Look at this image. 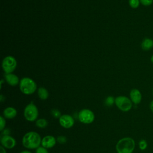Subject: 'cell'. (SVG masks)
I'll return each mask as SVG.
<instances>
[{
  "label": "cell",
  "mask_w": 153,
  "mask_h": 153,
  "mask_svg": "<svg viewBox=\"0 0 153 153\" xmlns=\"http://www.w3.org/2000/svg\"><path fill=\"white\" fill-rule=\"evenodd\" d=\"M40 135L35 131H29L25 134L22 138V145L29 149H36L41 145Z\"/></svg>",
  "instance_id": "obj_1"
},
{
  "label": "cell",
  "mask_w": 153,
  "mask_h": 153,
  "mask_svg": "<svg viewBox=\"0 0 153 153\" xmlns=\"http://www.w3.org/2000/svg\"><path fill=\"white\" fill-rule=\"evenodd\" d=\"M135 145V142L133 138L125 137L118 141L115 148L117 153H133Z\"/></svg>",
  "instance_id": "obj_2"
},
{
  "label": "cell",
  "mask_w": 153,
  "mask_h": 153,
  "mask_svg": "<svg viewBox=\"0 0 153 153\" xmlns=\"http://www.w3.org/2000/svg\"><path fill=\"white\" fill-rule=\"evenodd\" d=\"M19 87L20 91L26 95L33 94L37 88L36 82L32 79L28 77H24L21 79Z\"/></svg>",
  "instance_id": "obj_3"
},
{
  "label": "cell",
  "mask_w": 153,
  "mask_h": 153,
  "mask_svg": "<svg viewBox=\"0 0 153 153\" xmlns=\"http://www.w3.org/2000/svg\"><path fill=\"white\" fill-rule=\"evenodd\" d=\"M115 104L123 112H128L131 110L133 103L130 98L125 96H119L115 99Z\"/></svg>",
  "instance_id": "obj_4"
},
{
  "label": "cell",
  "mask_w": 153,
  "mask_h": 153,
  "mask_svg": "<svg viewBox=\"0 0 153 153\" xmlns=\"http://www.w3.org/2000/svg\"><path fill=\"white\" fill-rule=\"evenodd\" d=\"M25 119L30 122L35 121L37 120L38 117V109L36 106L32 102L29 103L26 106L23 112Z\"/></svg>",
  "instance_id": "obj_5"
},
{
  "label": "cell",
  "mask_w": 153,
  "mask_h": 153,
  "mask_svg": "<svg viewBox=\"0 0 153 153\" xmlns=\"http://www.w3.org/2000/svg\"><path fill=\"white\" fill-rule=\"evenodd\" d=\"M78 118L81 123L88 124L94 121L95 116L93 112L90 109H82L79 112L78 114Z\"/></svg>",
  "instance_id": "obj_6"
},
{
  "label": "cell",
  "mask_w": 153,
  "mask_h": 153,
  "mask_svg": "<svg viewBox=\"0 0 153 153\" xmlns=\"http://www.w3.org/2000/svg\"><path fill=\"white\" fill-rule=\"evenodd\" d=\"M17 66V62L16 59L11 56H8L5 57L2 63V67L5 74L12 73Z\"/></svg>",
  "instance_id": "obj_7"
},
{
  "label": "cell",
  "mask_w": 153,
  "mask_h": 153,
  "mask_svg": "<svg viewBox=\"0 0 153 153\" xmlns=\"http://www.w3.org/2000/svg\"><path fill=\"white\" fill-rule=\"evenodd\" d=\"M60 125L65 128H70L74 124V120L73 117L68 114L62 115L59 118Z\"/></svg>",
  "instance_id": "obj_8"
},
{
  "label": "cell",
  "mask_w": 153,
  "mask_h": 153,
  "mask_svg": "<svg viewBox=\"0 0 153 153\" xmlns=\"http://www.w3.org/2000/svg\"><path fill=\"white\" fill-rule=\"evenodd\" d=\"M1 146L7 149H12L16 145L15 139L10 135H4L1 139Z\"/></svg>",
  "instance_id": "obj_9"
},
{
  "label": "cell",
  "mask_w": 153,
  "mask_h": 153,
  "mask_svg": "<svg viewBox=\"0 0 153 153\" xmlns=\"http://www.w3.org/2000/svg\"><path fill=\"white\" fill-rule=\"evenodd\" d=\"M57 142L56 139L51 135L44 136L41 140V146L47 148H51L56 145Z\"/></svg>",
  "instance_id": "obj_10"
},
{
  "label": "cell",
  "mask_w": 153,
  "mask_h": 153,
  "mask_svg": "<svg viewBox=\"0 0 153 153\" xmlns=\"http://www.w3.org/2000/svg\"><path fill=\"white\" fill-rule=\"evenodd\" d=\"M129 95L130 100L134 105H138L141 102L142 96L139 90L137 88H133L130 91Z\"/></svg>",
  "instance_id": "obj_11"
},
{
  "label": "cell",
  "mask_w": 153,
  "mask_h": 153,
  "mask_svg": "<svg viewBox=\"0 0 153 153\" xmlns=\"http://www.w3.org/2000/svg\"><path fill=\"white\" fill-rule=\"evenodd\" d=\"M4 78L7 82L11 86H16L20 83L19 77L12 73L5 74L4 75Z\"/></svg>",
  "instance_id": "obj_12"
},
{
  "label": "cell",
  "mask_w": 153,
  "mask_h": 153,
  "mask_svg": "<svg viewBox=\"0 0 153 153\" xmlns=\"http://www.w3.org/2000/svg\"><path fill=\"white\" fill-rule=\"evenodd\" d=\"M140 47L143 51H149L153 48V39L150 38H145L141 42Z\"/></svg>",
  "instance_id": "obj_13"
},
{
  "label": "cell",
  "mask_w": 153,
  "mask_h": 153,
  "mask_svg": "<svg viewBox=\"0 0 153 153\" xmlns=\"http://www.w3.org/2000/svg\"><path fill=\"white\" fill-rule=\"evenodd\" d=\"M4 117L7 119H13L17 115V111L13 107H7L3 111Z\"/></svg>",
  "instance_id": "obj_14"
},
{
  "label": "cell",
  "mask_w": 153,
  "mask_h": 153,
  "mask_svg": "<svg viewBox=\"0 0 153 153\" xmlns=\"http://www.w3.org/2000/svg\"><path fill=\"white\" fill-rule=\"evenodd\" d=\"M38 97L41 100H46L48 97V91L44 87H39L38 90Z\"/></svg>",
  "instance_id": "obj_15"
},
{
  "label": "cell",
  "mask_w": 153,
  "mask_h": 153,
  "mask_svg": "<svg viewBox=\"0 0 153 153\" xmlns=\"http://www.w3.org/2000/svg\"><path fill=\"white\" fill-rule=\"evenodd\" d=\"M35 124H36V127L41 128H43L47 126L48 121L45 118H39V119H37L36 120Z\"/></svg>",
  "instance_id": "obj_16"
},
{
  "label": "cell",
  "mask_w": 153,
  "mask_h": 153,
  "mask_svg": "<svg viewBox=\"0 0 153 153\" xmlns=\"http://www.w3.org/2000/svg\"><path fill=\"white\" fill-rule=\"evenodd\" d=\"M138 145H139V148L140 150L142 151H144L145 150L147 147H148V143H147V141L145 140V139H141L139 140V143H138Z\"/></svg>",
  "instance_id": "obj_17"
},
{
  "label": "cell",
  "mask_w": 153,
  "mask_h": 153,
  "mask_svg": "<svg viewBox=\"0 0 153 153\" xmlns=\"http://www.w3.org/2000/svg\"><path fill=\"white\" fill-rule=\"evenodd\" d=\"M128 4L133 9L137 8L140 4V0H128Z\"/></svg>",
  "instance_id": "obj_18"
},
{
  "label": "cell",
  "mask_w": 153,
  "mask_h": 153,
  "mask_svg": "<svg viewBox=\"0 0 153 153\" xmlns=\"http://www.w3.org/2000/svg\"><path fill=\"white\" fill-rule=\"evenodd\" d=\"M115 103V99L112 96H108L105 100V104L107 106H111Z\"/></svg>",
  "instance_id": "obj_19"
},
{
  "label": "cell",
  "mask_w": 153,
  "mask_h": 153,
  "mask_svg": "<svg viewBox=\"0 0 153 153\" xmlns=\"http://www.w3.org/2000/svg\"><path fill=\"white\" fill-rule=\"evenodd\" d=\"M51 114L52 116H53L54 118H60L61 117V113L60 112L56 109H53L51 111Z\"/></svg>",
  "instance_id": "obj_20"
},
{
  "label": "cell",
  "mask_w": 153,
  "mask_h": 153,
  "mask_svg": "<svg viewBox=\"0 0 153 153\" xmlns=\"http://www.w3.org/2000/svg\"><path fill=\"white\" fill-rule=\"evenodd\" d=\"M140 2L142 5L148 7L153 4V0H140Z\"/></svg>",
  "instance_id": "obj_21"
},
{
  "label": "cell",
  "mask_w": 153,
  "mask_h": 153,
  "mask_svg": "<svg viewBox=\"0 0 153 153\" xmlns=\"http://www.w3.org/2000/svg\"><path fill=\"white\" fill-rule=\"evenodd\" d=\"M0 130L2 131V130H4L5 127V124H6V121L5 120V118L3 117L2 116L0 117Z\"/></svg>",
  "instance_id": "obj_22"
},
{
  "label": "cell",
  "mask_w": 153,
  "mask_h": 153,
  "mask_svg": "<svg viewBox=\"0 0 153 153\" xmlns=\"http://www.w3.org/2000/svg\"><path fill=\"white\" fill-rule=\"evenodd\" d=\"M57 142L60 144H64L67 141V139L65 136H59L57 137L56 139Z\"/></svg>",
  "instance_id": "obj_23"
},
{
  "label": "cell",
  "mask_w": 153,
  "mask_h": 153,
  "mask_svg": "<svg viewBox=\"0 0 153 153\" xmlns=\"http://www.w3.org/2000/svg\"><path fill=\"white\" fill-rule=\"evenodd\" d=\"M35 153H48V151L47 148L43 146H39L38 148L36 149Z\"/></svg>",
  "instance_id": "obj_24"
},
{
  "label": "cell",
  "mask_w": 153,
  "mask_h": 153,
  "mask_svg": "<svg viewBox=\"0 0 153 153\" xmlns=\"http://www.w3.org/2000/svg\"><path fill=\"white\" fill-rule=\"evenodd\" d=\"M2 134H3V136H4V135H9L10 131H9V130H8V129H4V130H2Z\"/></svg>",
  "instance_id": "obj_25"
},
{
  "label": "cell",
  "mask_w": 153,
  "mask_h": 153,
  "mask_svg": "<svg viewBox=\"0 0 153 153\" xmlns=\"http://www.w3.org/2000/svg\"><path fill=\"white\" fill-rule=\"evenodd\" d=\"M149 109L151 110V111L153 113V100H151L149 103Z\"/></svg>",
  "instance_id": "obj_26"
},
{
  "label": "cell",
  "mask_w": 153,
  "mask_h": 153,
  "mask_svg": "<svg viewBox=\"0 0 153 153\" xmlns=\"http://www.w3.org/2000/svg\"><path fill=\"white\" fill-rule=\"evenodd\" d=\"M0 153H6V151L5 149V148L2 146H0Z\"/></svg>",
  "instance_id": "obj_27"
},
{
  "label": "cell",
  "mask_w": 153,
  "mask_h": 153,
  "mask_svg": "<svg viewBox=\"0 0 153 153\" xmlns=\"http://www.w3.org/2000/svg\"><path fill=\"white\" fill-rule=\"evenodd\" d=\"M20 153H32V152L29 151H23L20 152Z\"/></svg>",
  "instance_id": "obj_28"
},
{
  "label": "cell",
  "mask_w": 153,
  "mask_h": 153,
  "mask_svg": "<svg viewBox=\"0 0 153 153\" xmlns=\"http://www.w3.org/2000/svg\"><path fill=\"white\" fill-rule=\"evenodd\" d=\"M150 61H151V62L153 64V54L151 56V58H150Z\"/></svg>",
  "instance_id": "obj_29"
},
{
  "label": "cell",
  "mask_w": 153,
  "mask_h": 153,
  "mask_svg": "<svg viewBox=\"0 0 153 153\" xmlns=\"http://www.w3.org/2000/svg\"><path fill=\"white\" fill-rule=\"evenodd\" d=\"M152 96H153V88H152Z\"/></svg>",
  "instance_id": "obj_30"
}]
</instances>
